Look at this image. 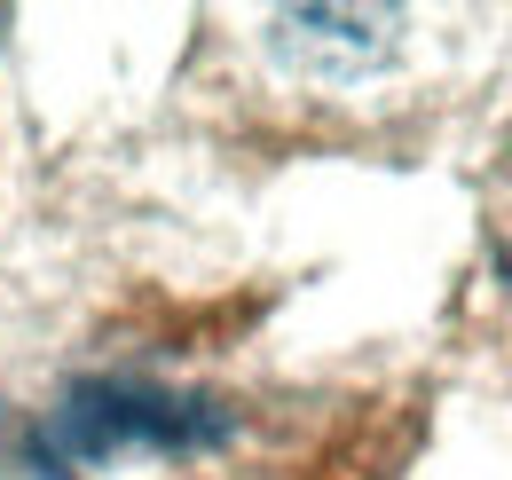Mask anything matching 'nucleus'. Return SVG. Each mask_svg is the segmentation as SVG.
Wrapping results in <instances>:
<instances>
[{
	"label": "nucleus",
	"mask_w": 512,
	"mask_h": 480,
	"mask_svg": "<svg viewBox=\"0 0 512 480\" xmlns=\"http://www.w3.org/2000/svg\"><path fill=\"white\" fill-rule=\"evenodd\" d=\"M394 8H292L276 16V48L300 71H371L394 56Z\"/></svg>",
	"instance_id": "2"
},
{
	"label": "nucleus",
	"mask_w": 512,
	"mask_h": 480,
	"mask_svg": "<svg viewBox=\"0 0 512 480\" xmlns=\"http://www.w3.org/2000/svg\"><path fill=\"white\" fill-rule=\"evenodd\" d=\"M0 32H8V8H0Z\"/></svg>",
	"instance_id": "3"
},
{
	"label": "nucleus",
	"mask_w": 512,
	"mask_h": 480,
	"mask_svg": "<svg viewBox=\"0 0 512 480\" xmlns=\"http://www.w3.org/2000/svg\"><path fill=\"white\" fill-rule=\"evenodd\" d=\"M221 433V418L205 402L182 394H158V386H79L64 410L40 433V457L64 465V473H95V465H119V457H174V449H205Z\"/></svg>",
	"instance_id": "1"
}]
</instances>
